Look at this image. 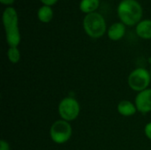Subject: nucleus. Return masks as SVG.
<instances>
[{
    "instance_id": "f257e3e1",
    "label": "nucleus",
    "mask_w": 151,
    "mask_h": 150,
    "mask_svg": "<svg viewBox=\"0 0 151 150\" xmlns=\"http://www.w3.org/2000/svg\"><path fill=\"white\" fill-rule=\"evenodd\" d=\"M3 25L5 31V39L9 47H18L21 41L19 28L18 13L12 6H8L3 12Z\"/></svg>"
},
{
    "instance_id": "f03ea898",
    "label": "nucleus",
    "mask_w": 151,
    "mask_h": 150,
    "mask_svg": "<svg viewBox=\"0 0 151 150\" xmlns=\"http://www.w3.org/2000/svg\"><path fill=\"white\" fill-rule=\"evenodd\" d=\"M118 16L126 26H136L142 18V7L137 0H121L117 7Z\"/></svg>"
},
{
    "instance_id": "7ed1b4c3",
    "label": "nucleus",
    "mask_w": 151,
    "mask_h": 150,
    "mask_svg": "<svg viewBox=\"0 0 151 150\" xmlns=\"http://www.w3.org/2000/svg\"><path fill=\"white\" fill-rule=\"evenodd\" d=\"M82 25L85 33L91 38H100L106 32V21L104 16L96 11L86 14Z\"/></svg>"
},
{
    "instance_id": "20e7f679",
    "label": "nucleus",
    "mask_w": 151,
    "mask_h": 150,
    "mask_svg": "<svg viewBox=\"0 0 151 150\" xmlns=\"http://www.w3.org/2000/svg\"><path fill=\"white\" fill-rule=\"evenodd\" d=\"M150 82V72L143 67L135 68L127 77V84L129 88L137 93L149 88Z\"/></svg>"
},
{
    "instance_id": "39448f33",
    "label": "nucleus",
    "mask_w": 151,
    "mask_h": 150,
    "mask_svg": "<svg viewBox=\"0 0 151 150\" xmlns=\"http://www.w3.org/2000/svg\"><path fill=\"white\" fill-rule=\"evenodd\" d=\"M73 128L70 122L58 119L53 122L50 128V137L51 141L58 145L66 143L72 137Z\"/></svg>"
},
{
    "instance_id": "423d86ee",
    "label": "nucleus",
    "mask_w": 151,
    "mask_h": 150,
    "mask_svg": "<svg viewBox=\"0 0 151 150\" xmlns=\"http://www.w3.org/2000/svg\"><path fill=\"white\" fill-rule=\"evenodd\" d=\"M58 111L61 119L67 122H72L79 117L81 112V105L74 97L66 96L59 102Z\"/></svg>"
},
{
    "instance_id": "0eeeda50",
    "label": "nucleus",
    "mask_w": 151,
    "mask_h": 150,
    "mask_svg": "<svg viewBox=\"0 0 151 150\" xmlns=\"http://www.w3.org/2000/svg\"><path fill=\"white\" fill-rule=\"evenodd\" d=\"M134 104L138 112L142 114L151 112V88L137 93L134 99Z\"/></svg>"
},
{
    "instance_id": "6e6552de",
    "label": "nucleus",
    "mask_w": 151,
    "mask_h": 150,
    "mask_svg": "<svg viewBox=\"0 0 151 150\" xmlns=\"http://www.w3.org/2000/svg\"><path fill=\"white\" fill-rule=\"evenodd\" d=\"M127 26L120 22H115L111 24L107 29V35L111 41H119L122 39L126 34Z\"/></svg>"
},
{
    "instance_id": "1a4fd4ad",
    "label": "nucleus",
    "mask_w": 151,
    "mask_h": 150,
    "mask_svg": "<svg viewBox=\"0 0 151 150\" xmlns=\"http://www.w3.org/2000/svg\"><path fill=\"white\" fill-rule=\"evenodd\" d=\"M117 111L123 117H132L136 114L137 109L134 103L129 100H122L117 105Z\"/></svg>"
},
{
    "instance_id": "9d476101",
    "label": "nucleus",
    "mask_w": 151,
    "mask_h": 150,
    "mask_svg": "<svg viewBox=\"0 0 151 150\" xmlns=\"http://www.w3.org/2000/svg\"><path fill=\"white\" fill-rule=\"evenodd\" d=\"M135 32L136 34L142 39H151V19H142L135 26Z\"/></svg>"
},
{
    "instance_id": "9b49d317",
    "label": "nucleus",
    "mask_w": 151,
    "mask_h": 150,
    "mask_svg": "<svg viewBox=\"0 0 151 150\" xmlns=\"http://www.w3.org/2000/svg\"><path fill=\"white\" fill-rule=\"evenodd\" d=\"M37 17L39 20L43 23H48L51 21L53 18V10L51 6L45 5V4L42 5L37 11Z\"/></svg>"
},
{
    "instance_id": "f8f14e48",
    "label": "nucleus",
    "mask_w": 151,
    "mask_h": 150,
    "mask_svg": "<svg viewBox=\"0 0 151 150\" xmlns=\"http://www.w3.org/2000/svg\"><path fill=\"white\" fill-rule=\"evenodd\" d=\"M100 0H81L80 9L82 12L88 14L94 12L99 7Z\"/></svg>"
},
{
    "instance_id": "ddd939ff",
    "label": "nucleus",
    "mask_w": 151,
    "mask_h": 150,
    "mask_svg": "<svg viewBox=\"0 0 151 150\" xmlns=\"http://www.w3.org/2000/svg\"><path fill=\"white\" fill-rule=\"evenodd\" d=\"M7 57L12 64H17L19 62L21 54L18 47H9L7 50Z\"/></svg>"
},
{
    "instance_id": "4468645a",
    "label": "nucleus",
    "mask_w": 151,
    "mask_h": 150,
    "mask_svg": "<svg viewBox=\"0 0 151 150\" xmlns=\"http://www.w3.org/2000/svg\"><path fill=\"white\" fill-rule=\"evenodd\" d=\"M144 134L150 141H151V122L146 124L144 127Z\"/></svg>"
},
{
    "instance_id": "2eb2a0df",
    "label": "nucleus",
    "mask_w": 151,
    "mask_h": 150,
    "mask_svg": "<svg viewBox=\"0 0 151 150\" xmlns=\"http://www.w3.org/2000/svg\"><path fill=\"white\" fill-rule=\"evenodd\" d=\"M0 150H11L10 144L7 141L5 140L0 141Z\"/></svg>"
},
{
    "instance_id": "dca6fc26",
    "label": "nucleus",
    "mask_w": 151,
    "mask_h": 150,
    "mask_svg": "<svg viewBox=\"0 0 151 150\" xmlns=\"http://www.w3.org/2000/svg\"><path fill=\"white\" fill-rule=\"evenodd\" d=\"M43 4L45 5H49V6H51L53 4H55L58 0H40Z\"/></svg>"
},
{
    "instance_id": "f3484780",
    "label": "nucleus",
    "mask_w": 151,
    "mask_h": 150,
    "mask_svg": "<svg viewBox=\"0 0 151 150\" xmlns=\"http://www.w3.org/2000/svg\"><path fill=\"white\" fill-rule=\"evenodd\" d=\"M14 1H15V0H0V2H1L2 4H6V5H10V4H13Z\"/></svg>"
},
{
    "instance_id": "a211bd4d",
    "label": "nucleus",
    "mask_w": 151,
    "mask_h": 150,
    "mask_svg": "<svg viewBox=\"0 0 151 150\" xmlns=\"http://www.w3.org/2000/svg\"><path fill=\"white\" fill-rule=\"evenodd\" d=\"M150 75H151V68H150Z\"/></svg>"
}]
</instances>
